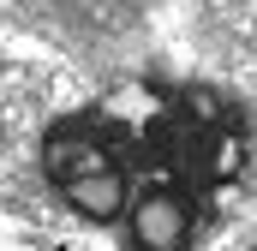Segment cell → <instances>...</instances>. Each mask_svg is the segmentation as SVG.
<instances>
[{
	"label": "cell",
	"mask_w": 257,
	"mask_h": 251,
	"mask_svg": "<svg viewBox=\"0 0 257 251\" xmlns=\"http://www.w3.org/2000/svg\"><path fill=\"white\" fill-rule=\"evenodd\" d=\"M36 162L78 221L132 251H197L251 162V120L221 84L144 78L54 114Z\"/></svg>",
	"instance_id": "obj_1"
}]
</instances>
